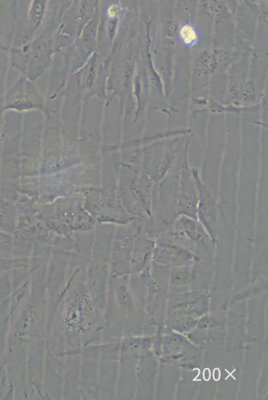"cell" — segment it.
Segmentation results:
<instances>
[{"instance_id":"cell-1","label":"cell","mask_w":268,"mask_h":400,"mask_svg":"<svg viewBox=\"0 0 268 400\" xmlns=\"http://www.w3.org/2000/svg\"><path fill=\"white\" fill-rule=\"evenodd\" d=\"M182 35H183L184 39L187 43H190L194 41L195 38V33L193 31V29L189 26H186L183 29L182 31Z\"/></svg>"},{"instance_id":"cell-3","label":"cell","mask_w":268,"mask_h":400,"mask_svg":"<svg viewBox=\"0 0 268 400\" xmlns=\"http://www.w3.org/2000/svg\"><path fill=\"white\" fill-rule=\"evenodd\" d=\"M204 377L205 380H209L210 378V371L209 369L205 370L204 372Z\"/></svg>"},{"instance_id":"cell-2","label":"cell","mask_w":268,"mask_h":400,"mask_svg":"<svg viewBox=\"0 0 268 400\" xmlns=\"http://www.w3.org/2000/svg\"><path fill=\"white\" fill-rule=\"evenodd\" d=\"M213 375H214V376H213L214 378V379H215V381L219 380V379H220V375H221V373H220V371H219V370L217 369V368H216V369L214 370Z\"/></svg>"}]
</instances>
